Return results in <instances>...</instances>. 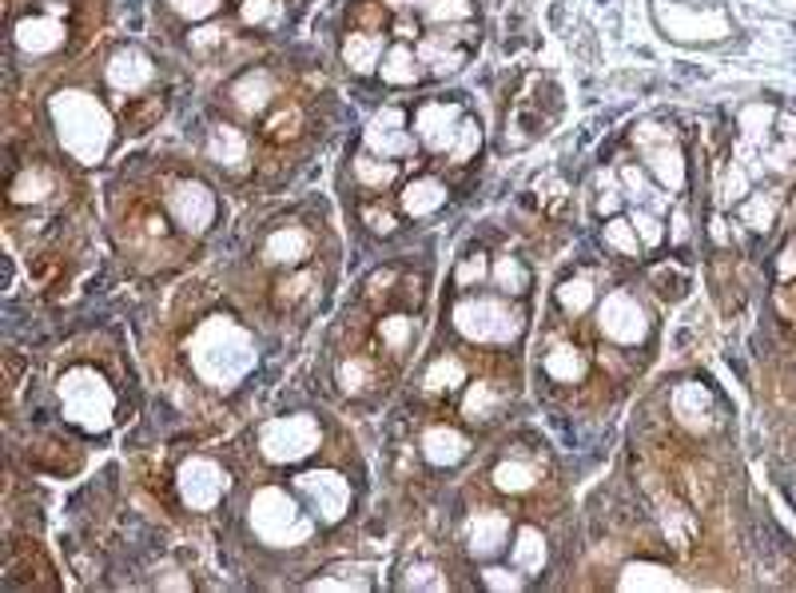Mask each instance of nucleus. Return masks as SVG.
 <instances>
[{
    "mask_svg": "<svg viewBox=\"0 0 796 593\" xmlns=\"http://www.w3.org/2000/svg\"><path fill=\"white\" fill-rule=\"evenodd\" d=\"M633 228H637V235H642V243H649V247H657V243L666 240V228H661V216H657L654 208H633Z\"/></svg>",
    "mask_w": 796,
    "mask_h": 593,
    "instance_id": "c9c22d12",
    "label": "nucleus"
},
{
    "mask_svg": "<svg viewBox=\"0 0 796 593\" xmlns=\"http://www.w3.org/2000/svg\"><path fill=\"white\" fill-rule=\"evenodd\" d=\"M319 439H323V430H319L315 415H284L259 427V451L267 462L307 458L319 451Z\"/></svg>",
    "mask_w": 796,
    "mask_h": 593,
    "instance_id": "423d86ee",
    "label": "nucleus"
},
{
    "mask_svg": "<svg viewBox=\"0 0 796 593\" xmlns=\"http://www.w3.org/2000/svg\"><path fill=\"white\" fill-rule=\"evenodd\" d=\"M279 16V0H240V21L259 28V24H272Z\"/></svg>",
    "mask_w": 796,
    "mask_h": 593,
    "instance_id": "4c0bfd02",
    "label": "nucleus"
},
{
    "mask_svg": "<svg viewBox=\"0 0 796 593\" xmlns=\"http://www.w3.org/2000/svg\"><path fill=\"white\" fill-rule=\"evenodd\" d=\"M295 495L311 505L315 522L323 526H335L338 518H347L350 510V486L343 474L335 470H307L295 478Z\"/></svg>",
    "mask_w": 796,
    "mask_h": 593,
    "instance_id": "0eeeda50",
    "label": "nucleus"
},
{
    "mask_svg": "<svg viewBox=\"0 0 796 593\" xmlns=\"http://www.w3.org/2000/svg\"><path fill=\"white\" fill-rule=\"evenodd\" d=\"M605 247L613 255H625V259H637L642 255V235L633 228V220H622V216H610L605 220Z\"/></svg>",
    "mask_w": 796,
    "mask_h": 593,
    "instance_id": "c756f323",
    "label": "nucleus"
},
{
    "mask_svg": "<svg viewBox=\"0 0 796 593\" xmlns=\"http://www.w3.org/2000/svg\"><path fill=\"white\" fill-rule=\"evenodd\" d=\"M491 279H494V287H498V295H506V299L526 295V291H530V283H534L530 267H526L518 255H503V259L491 267Z\"/></svg>",
    "mask_w": 796,
    "mask_h": 593,
    "instance_id": "b1692460",
    "label": "nucleus"
},
{
    "mask_svg": "<svg viewBox=\"0 0 796 593\" xmlns=\"http://www.w3.org/2000/svg\"><path fill=\"white\" fill-rule=\"evenodd\" d=\"M367 374H371V363H367V359H350V363L338 371V379H343V386H347V391H362V386H367V383H362Z\"/></svg>",
    "mask_w": 796,
    "mask_h": 593,
    "instance_id": "79ce46f5",
    "label": "nucleus"
},
{
    "mask_svg": "<svg viewBox=\"0 0 796 593\" xmlns=\"http://www.w3.org/2000/svg\"><path fill=\"white\" fill-rule=\"evenodd\" d=\"M459 128H462V116L447 100H426L423 108L415 112V140L423 143L426 152L450 155Z\"/></svg>",
    "mask_w": 796,
    "mask_h": 593,
    "instance_id": "9b49d317",
    "label": "nucleus"
},
{
    "mask_svg": "<svg viewBox=\"0 0 796 593\" xmlns=\"http://www.w3.org/2000/svg\"><path fill=\"white\" fill-rule=\"evenodd\" d=\"M208 155L219 167H243V160H247V136L240 128H231V124H216L208 136Z\"/></svg>",
    "mask_w": 796,
    "mask_h": 593,
    "instance_id": "4be33fe9",
    "label": "nucleus"
},
{
    "mask_svg": "<svg viewBox=\"0 0 796 593\" xmlns=\"http://www.w3.org/2000/svg\"><path fill=\"white\" fill-rule=\"evenodd\" d=\"M482 585L486 590H522L526 585V578H522V570L514 566V570H506V566H491V570H482Z\"/></svg>",
    "mask_w": 796,
    "mask_h": 593,
    "instance_id": "a19ab883",
    "label": "nucleus"
},
{
    "mask_svg": "<svg viewBox=\"0 0 796 593\" xmlns=\"http://www.w3.org/2000/svg\"><path fill=\"white\" fill-rule=\"evenodd\" d=\"M593 299H598V291H593L589 279H566V283L557 287V307L566 311V315H586L593 307Z\"/></svg>",
    "mask_w": 796,
    "mask_h": 593,
    "instance_id": "72a5a7b5",
    "label": "nucleus"
},
{
    "mask_svg": "<svg viewBox=\"0 0 796 593\" xmlns=\"http://www.w3.org/2000/svg\"><path fill=\"white\" fill-rule=\"evenodd\" d=\"M164 204L172 211V220L184 231H192V235H204L219 216V204L211 196V187L199 184V179H180V184H172L164 191Z\"/></svg>",
    "mask_w": 796,
    "mask_h": 593,
    "instance_id": "6e6552de",
    "label": "nucleus"
},
{
    "mask_svg": "<svg viewBox=\"0 0 796 593\" xmlns=\"http://www.w3.org/2000/svg\"><path fill=\"white\" fill-rule=\"evenodd\" d=\"M745 220H753V228H769V220H773V204L764 208L761 199H753V204L745 208Z\"/></svg>",
    "mask_w": 796,
    "mask_h": 593,
    "instance_id": "a18cd8bd",
    "label": "nucleus"
},
{
    "mask_svg": "<svg viewBox=\"0 0 796 593\" xmlns=\"http://www.w3.org/2000/svg\"><path fill=\"white\" fill-rule=\"evenodd\" d=\"M307 252H311V235H307L303 228H279L267 240V247H263V255H267V264L275 267H295L303 264Z\"/></svg>",
    "mask_w": 796,
    "mask_h": 593,
    "instance_id": "412c9836",
    "label": "nucleus"
},
{
    "mask_svg": "<svg viewBox=\"0 0 796 593\" xmlns=\"http://www.w3.org/2000/svg\"><path fill=\"white\" fill-rule=\"evenodd\" d=\"M104 80H108L116 92H128V96L131 92H143L155 80L152 56L143 53V48H136V45L116 48V53L108 56V65H104Z\"/></svg>",
    "mask_w": 796,
    "mask_h": 593,
    "instance_id": "f8f14e48",
    "label": "nucleus"
},
{
    "mask_svg": "<svg viewBox=\"0 0 796 593\" xmlns=\"http://www.w3.org/2000/svg\"><path fill=\"white\" fill-rule=\"evenodd\" d=\"M391 9H423V0H387Z\"/></svg>",
    "mask_w": 796,
    "mask_h": 593,
    "instance_id": "de8ad7c7",
    "label": "nucleus"
},
{
    "mask_svg": "<svg viewBox=\"0 0 796 593\" xmlns=\"http://www.w3.org/2000/svg\"><path fill=\"white\" fill-rule=\"evenodd\" d=\"M426 24H454V21H470L474 16V0H423L418 9Z\"/></svg>",
    "mask_w": 796,
    "mask_h": 593,
    "instance_id": "473e14b6",
    "label": "nucleus"
},
{
    "mask_svg": "<svg viewBox=\"0 0 796 593\" xmlns=\"http://www.w3.org/2000/svg\"><path fill=\"white\" fill-rule=\"evenodd\" d=\"M355 179H359L367 191H382V187H391L394 179H399V164L394 160H387V155H359L355 160Z\"/></svg>",
    "mask_w": 796,
    "mask_h": 593,
    "instance_id": "bb28decb",
    "label": "nucleus"
},
{
    "mask_svg": "<svg viewBox=\"0 0 796 593\" xmlns=\"http://www.w3.org/2000/svg\"><path fill=\"white\" fill-rule=\"evenodd\" d=\"M506 542H510V518L503 510H478V514L470 518L466 549L474 558H494Z\"/></svg>",
    "mask_w": 796,
    "mask_h": 593,
    "instance_id": "2eb2a0df",
    "label": "nucleus"
},
{
    "mask_svg": "<svg viewBox=\"0 0 796 593\" xmlns=\"http://www.w3.org/2000/svg\"><path fill=\"white\" fill-rule=\"evenodd\" d=\"M192 367L199 371L204 383L231 386L255 367V347L235 323L208 319L192 339Z\"/></svg>",
    "mask_w": 796,
    "mask_h": 593,
    "instance_id": "f257e3e1",
    "label": "nucleus"
},
{
    "mask_svg": "<svg viewBox=\"0 0 796 593\" xmlns=\"http://www.w3.org/2000/svg\"><path fill=\"white\" fill-rule=\"evenodd\" d=\"M486 275H491V267H486V255L470 252L466 259L459 264V271H454V283H459V287H478Z\"/></svg>",
    "mask_w": 796,
    "mask_h": 593,
    "instance_id": "ea45409f",
    "label": "nucleus"
},
{
    "mask_svg": "<svg viewBox=\"0 0 796 593\" xmlns=\"http://www.w3.org/2000/svg\"><path fill=\"white\" fill-rule=\"evenodd\" d=\"M415 53H418V60H423V65H430V72H435V77H454V72L462 68V60H466V53H462V48H454V45L447 48V40H442V36H423Z\"/></svg>",
    "mask_w": 796,
    "mask_h": 593,
    "instance_id": "5701e85b",
    "label": "nucleus"
},
{
    "mask_svg": "<svg viewBox=\"0 0 796 593\" xmlns=\"http://www.w3.org/2000/svg\"><path fill=\"white\" fill-rule=\"evenodd\" d=\"M379 335L391 351H406L411 339H415V319H406V315H391V319L379 323Z\"/></svg>",
    "mask_w": 796,
    "mask_h": 593,
    "instance_id": "f704fd0d",
    "label": "nucleus"
},
{
    "mask_svg": "<svg viewBox=\"0 0 796 593\" xmlns=\"http://www.w3.org/2000/svg\"><path fill=\"white\" fill-rule=\"evenodd\" d=\"M542 371L554 379V383H581L589 371L586 354L578 347H554V351L542 359Z\"/></svg>",
    "mask_w": 796,
    "mask_h": 593,
    "instance_id": "393cba45",
    "label": "nucleus"
},
{
    "mask_svg": "<svg viewBox=\"0 0 796 593\" xmlns=\"http://www.w3.org/2000/svg\"><path fill=\"white\" fill-rule=\"evenodd\" d=\"M379 77L382 84H391V89H411L423 80V60L411 45H391L382 53V65H379Z\"/></svg>",
    "mask_w": 796,
    "mask_h": 593,
    "instance_id": "f3484780",
    "label": "nucleus"
},
{
    "mask_svg": "<svg viewBox=\"0 0 796 593\" xmlns=\"http://www.w3.org/2000/svg\"><path fill=\"white\" fill-rule=\"evenodd\" d=\"M53 124H56L60 143H65V152L72 155V160L96 164L100 155L108 152L112 120H108V112L96 104V96H88V92H60V96L53 100Z\"/></svg>",
    "mask_w": 796,
    "mask_h": 593,
    "instance_id": "f03ea898",
    "label": "nucleus"
},
{
    "mask_svg": "<svg viewBox=\"0 0 796 593\" xmlns=\"http://www.w3.org/2000/svg\"><path fill=\"white\" fill-rule=\"evenodd\" d=\"M272 100H275V84L267 72H247V77L235 80V89H231V104H235V112H243V116H259V112H267Z\"/></svg>",
    "mask_w": 796,
    "mask_h": 593,
    "instance_id": "aec40b11",
    "label": "nucleus"
},
{
    "mask_svg": "<svg viewBox=\"0 0 796 593\" xmlns=\"http://www.w3.org/2000/svg\"><path fill=\"white\" fill-rule=\"evenodd\" d=\"M406 116L403 112L387 108L379 116V120L367 128V136H362V143H367V152L374 155H387V160H399V155H411L415 152V136L403 128Z\"/></svg>",
    "mask_w": 796,
    "mask_h": 593,
    "instance_id": "ddd939ff",
    "label": "nucleus"
},
{
    "mask_svg": "<svg viewBox=\"0 0 796 593\" xmlns=\"http://www.w3.org/2000/svg\"><path fill=\"white\" fill-rule=\"evenodd\" d=\"M510 561L522 573H542V566H545V538L538 534L534 526L518 530V542H514Z\"/></svg>",
    "mask_w": 796,
    "mask_h": 593,
    "instance_id": "cd10ccee",
    "label": "nucleus"
},
{
    "mask_svg": "<svg viewBox=\"0 0 796 593\" xmlns=\"http://www.w3.org/2000/svg\"><path fill=\"white\" fill-rule=\"evenodd\" d=\"M454 330H459L466 342H514L526 330L522 311L506 303V295H466L454 303Z\"/></svg>",
    "mask_w": 796,
    "mask_h": 593,
    "instance_id": "7ed1b4c3",
    "label": "nucleus"
},
{
    "mask_svg": "<svg viewBox=\"0 0 796 593\" xmlns=\"http://www.w3.org/2000/svg\"><path fill=\"white\" fill-rule=\"evenodd\" d=\"M252 530L267 546H299L315 534V522L303 518L295 498H287L279 486H267L252 498Z\"/></svg>",
    "mask_w": 796,
    "mask_h": 593,
    "instance_id": "20e7f679",
    "label": "nucleus"
},
{
    "mask_svg": "<svg viewBox=\"0 0 796 593\" xmlns=\"http://www.w3.org/2000/svg\"><path fill=\"white\" fill-rule=\"evenodd\" d=\"M168 9L175 16H184V21H208L223 9V0H168Z\"/></svg>",
    "mask_w": 796,
    "mask_h": 593,
    "instance_id": "58836bf2",
    "label": "nucleus"
},
{
    "mask_svg": "<svg viewBox=\"0 0 796 593\" xmlns=\"http://www.w3.org/2000/svg\"><path fill=\"white\" fill-rule=\"evenodd\" d=\"M503 391H494V383H474L466 391V403H462V415L474 418V422H486V418H494L498 410H503Z\"/></svg>",
    "mask_w": 796,
    "mask_h": 593,
    "instance_id": "2f4dec72",
    "label": "nucleus"
},
{
    "mask_svg": "<svg viewBox=\"0 0 796 593\" xmlns=\"http://www.w3.org/2000/svg\"><path fill=\"white\" fill-rule=\"evenodd\" d=\"M423 454L435 466H454L470 454V439L459 427H430L423 434Z\"/></svg>",
    "mask_w": 796,
    "mask_h": 593,
    "instance_id": "a211bd4d",
    "label": "nucleus"
},
{
    "mask_svg": "<svg viewBox=\"0 0 796 593\" xmlns=\"http://www.w3.org/2000/svg\"><path fill=\"white\" fill-rule=\"evenodd\" d=\"M382 53H387V45H382L379 33H347V40H343V65L355 72V77H367V72H374V68L382 65Z\"/></svg>",
    "mask_w": 796,
    "mask_h": 593,
    "instance_id": "6ab92c4d",
    "label": "nucleus"
},
{
    "mask_svg": "<svg viewBox=\"0 0 796 593\" xmlns=\"http://www.w3.org/2000/svg\"><path fill=\"white\" fill-rule=\"evenodd\" d=\"M228 495V474L216 458L208 454H192V458L180 466V498H184L192 510H216L219 498Z\"/></svg>",
    "mask_w": 796,
    "mask_h": 593,
    "instance_id": "1a4fd4ad",
    "label": "nucleus"
},
{
    "mask_svg": "<svg viewBox=\"0 0 796 593\" xmlns=\"http://www.w3.org/2000/svg\"><path fill=\"white\" fill-rule=\"evenodd\" d=\"M494 486L506 490V495H526V490H534L538 486V470L530 462H498V470H494Z\"/></svg>",
    "mask_w": 796,
    "mask_h": 593,
    "instance_id": "c85d7f7f",
    "label": "nucleus"
},
{
    "mask_svg": "<svg viewBox=\"0 0 796 593\" xmlns=\"http://www.w3.org/2000/svg\"><path fill=\"white\" fill-rule=\"evenodd\" d=\"M478 143H482V128L474 120H462L459 136H454V148H450V160H454V164H466L470 155L478 152Z\"/></svg>",
    "mask_w": 796,
    "mask_h": 593,
    "instance_id": "e433bc0d",
    "label": "nucleus"
},
{
    "mask_svg": "<svg viewBox=\"0 0 796 593\" xmlns=\"http://www.w3.org/2000/svg\"><path fill=\"white\" fill-rule=\"evenodd\" d=\"M645 155H649L645 164H649V172H657L661 187H669V191H681V187H685V164H681L677 148L657 143V148H645Z\"/></svg>",
    "mask_w": 796,
    "mask_h": 593,
    "instance_id": "a878e982",
    "label": "nucleus"
},
{
    "mask_svg": "<svg viewBox=\"0 0 796 593\" xmlns=\"http://www.w3.org/2000/svg\"><path fill=\"white\" fill-rule=\"evenodd\" d=\"M367 220H371V228L382 231V235H391V231H394V216H391V211H367Z\"/></svg>",
    "mask_w": 796,
    "mask_h": 593,
    "instance_id": "49530a36",
    "label": "nucleus"
},
{
    "mask_svg": "<svg viewBox=\"0 0 796 593\" xmlns=\"http://www.w3.org/2000/svg\"><path fill=\"white\" fill-rule=\"evenodd\" d=\"M598 327L605 339L622 342V347H633V342L645 339L649 323H645V307L630 295V291H610L598 307Z\"/></svg>",
    "mask_w": 796,
    "mask_h": 593,
    "instance_id": "9d476101",
    "label": "nucleus"
},
{
    "mask_svg": "<svg viewBox=\"0 0 796 593\" xmlns=\"http://www.w3.org/2000/svg\"><path fill=\"white\" fill-rule=\"evenodd\" d=\"M462 379H466V367H462V359L447 354V359H438V363L426 371L423 386L430 391V395H450V391H459Z\"/></svg>",
    "mask_w": 796,
    "mask_h": 593,
    "instance_id": "7c9ffc66",
    "label": "nucleus"
},
{
    "mask_svg": "<svg viewBox=\"0 0 796 593\" xmlns=\"http://www.w3.org/2000/svg\"><path fill=\"white\" fill-rule=\"evenodd\" d=\"M447 199H450V187L442 184V179L418 176L403 187L399 204H403V211L411 216V220H426V216H435V211L447 208Z\"/></svg>",
    "mask_w": 796,
    "mask_h": 593,
    "instance_id": "dca6fc26",
    "label": "nucleus"
},
{
    "mask_svg": "<svg viewBox=\"0 0 796 593\" xmlns=\"http://www.w3.org/2000/svg\"><path fill=\"white\" fill-rule=\"evenodd\" d=\"M60 407H65L68 422H77L84 430H104L112 422V410H116V395L112 386L100 379L92 367H77L60 379Z\"/></svg>",
    "mask_w": 796,
    "mask_h": 593,
    "instance_id": "39448f33",
    "label": "nucleus"
},
{
    "mask_svg": "<svg viewBox=\"0 0 796 593\" xmlns=\"http://www.w3.org/2000/svg\"><path fill=\"white\" fill-rule=\"evenodd\" d=\"M618 208H622V196H618V179L605 176V179H601V187H598V211H601V216H613Z\"/></svg>",
    "mask_w": 796,
    "mask_h": 593,
    "instance_id": "37998d69",
    "label": "nucleus"
},
{
    "mask_svg": "<svg viewBox=\"0 0 796 593\" xmlns=\"http://www.w3.org/2000/svg\"><path fill=\"white\" fill-rule=\"evenodd\" d=\"M187 45H192V53L196 56H208L216 45H223V28H199V33H192Z\"/></svg>",
    "mask_w": 796,
    "mask_h": 593,
    "instance_id": "c03bdc74",
    "label": "nucleus"
},
{
    "mask_svg": "<svg viewBox=\"0 0 796 593\" xmlns=\"http://www.w3.org/2000/svg\"><path fill=\"white\" fill-rule=\"evenodd\" d=\"M65 21H56V16H48V12H36V16H24L21 24H16V33H12V40H16V48L28 56H53L56 48L65 45Z\"/></svg>",
    "mask_w": 796,
    "mask_h": 593,
    "instance_id": "4468645a",
    "label": "nucleus"
}]
</instances>
